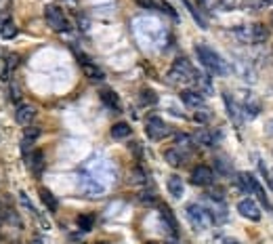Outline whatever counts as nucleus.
I'll return each instance as SVG.
<instances>
[{"label":"nucleus","mask_w":273,"mask_h":244,"mask_svg":"<svg viewBox=\"0 0 273 244\" xmlns=\"http://www.w3.org/2000/svg\"><path fill=\"white\" fill-rule=\"evenodd\" d=\"M196 55H198L200 63H202L210 74H215V76H225V74H227L225 61H223L212 49L204 47V44H198V47H196Z\"/></svg>","instance_id":"nucleus-1"},{"label":"nucleus","mask_w":273,"mask_h":244,"mask_svg":"<svg viewBox=\"0 0 273 244\" xmlns=\"http://www.w3.org/2000/svg\"><path fill=\"white\" fill-rule=\"evenodd\" d=\"M185 217H187V221L191 223V228L198 230V232L208 230V228H212V223H215L212 213L206 211L204 207H200V204H187V209H185Z\"/></svg>","instance_id":"nucleus-2"},{"label":"nucleus","mask_w":273,"mask_h":244,"mask_svg":"<svg viewBox=\"0 0 273 244\" xmlns=\"http://www.w3.org/2000/svg\"><path fill=\"white\" fill-rule=\"evenodd\" d=\"M168 76H170V80H174V82H196L200 74L193 70V65H191L185 57H181V59H177V61L172 63V68H170Z\"/></svg>","instance_id":"nucleus-3"},{"label":"nucleus","mask_w":273,"mask_h":244,"mask_svg":"<svg viewBox=\"0 0 273 244\" xmlns=\"http://www.w3.org/2000/svg\"><path fill=\"white\" fill-rule=\"evenodd\" d=\"M145 133H147L149 139L160 141V139H164V137L170 135V126L160 116H149L147 122H145Z\"/></svg>","instance_id":"nucleus-4"},{"label":"nucleus","mask_w":273,"mask_h":244,"mask_svg":"<svg viewBox=\"0 0 273 244\" xmlns=\"http://www.w3.org/2000/svg\"><path fill=\"white\" fill-rule=\"evenodd\" d=\"M44 17H47V24L51 26V30H55V32H65L67 28H70L63 11L57 5H49L47 9H44Z\"/></svg>","instance_id":"nucleus-5"},{"label":"nucleus","mask_w":273,"mask_h":244,"mask_svg":"<svg viewBox=\"0 0 273 244\" xmlns=\"http://www.w3.org/2000/svg\"><path fill=\"white\" fill-rule=\"evenodd\" d=\"M191 183L200 185V187H210L215 183V171L208 168V166H204V164L196 166L191 171Z\"/></svg>","instance_id":"nucleus-6"},{"label":"nucleus","mask_w":273,"mask_h":244,"mask_svg":"<svg viewBox=\"0 0 273 244\" xmlns=\"http://www.w3.org/2000/svg\"><path fill=\"white\" fill-rule=\"evenodd\" d=\"M238 213L242 217H246L248 221H259L261 219V209L252 198H242V200L238 202Z\"/></svg>","instance_id":"nucleus-7"},{"label":"nucleus","mask_w":273,"mask_h":244,"mask_svg":"<svg viewBox=\"0 0 273 244\" xmlns=\"http://www.w3.org/2000/svg\"><path fill=\"white\" fill-rule=\"evenodd\" d=\"M36 118V107L30 105V103H17V109H15V120L21 124V126H30Z\"/></svg>","instance_id":"nucleus-8"},{"label":"nucleus","mask_w":273,"mask_h":244,"mask_svg":"<svg viewBox=\"0 0 273 244\" xmlns=\"http://www.w3.org/2000/svg\"><path fill=\"white\" fill-rule=\"evenodd\" d=\"M181 99H183V103L191 109H198L204 105V97L200 91H191V88H185V91H181Z\"/></svg>","instance_id":"nucleus-9"},{"label":"nucleus","mask_w":273,"mask_h":244,"mask_svg":"<svg viewBox=\"0 0 273 244\" xmlns=\"http://www.w3.org/2000/svg\"><path fill=\"white\" fill-rule=\"evenodd\" d=\"M80 63H82V70L84 74L90 78V80H103V70L97 68V65L93 61H88L84 55H80Z\"/></svg>","instance_id":"nucleus-10"},{"label":"nucleus","mask_w":273,"mask_h":244,"mask_svg":"<svg viewBox=\"0 0 273 244\" xmlns=\"http://www.w3.org/2000/svg\"><path fill=\"white\" fill-rule=\"evenodd\" d=\"M166 187H168V194H170L172 198H181V196H183V192H185L183 179H181L179 175H170V177H168Z\"/></svg>","instance_id":"nucleus-11"},{"label":"nucleus","mask_w":273,"mask_h":244,"mask_svg":"<svg viewBox=\"0 0 273 244\" xmlns=\"http://www.w3.org/2000/svg\"><path fill=\"white\" fill-rule=\"evenodd\" d=\"M101 101H103L109 109H113V112H120V99H118V95L113 93V91H109V88L101 91Z\"/></svg>","instance_id":"nucleus-12"},{"label":"nucleus","mask_w":273,"mask_h":244,"mask_svg":"<svg viewBox=\"0 0 273 244\" xmlns=\"http://www.w3.org/2000/svg\"><path fill=\"white\" fill-rule=\"evenodd\" d=\"M40 198H42L44 207H47L51 213H55V211H57L59 202H57V198L53 196V192H51V190H47V187H40Z\"/></svg>","instance_id":"nucleus-13"},{"label":"nucleus","mask_w":273,"mask_h":244,"mask_svg":"<svg viewBox=\"0 0 273 244\" xmlns=\"http://www.w3.org/2000/svg\"><path fill=\"white\" fill-rule=\"evenodd\" d=\"M130 124H126V122H116L111 126V137L113 139H126V137H130Z\"/></svg>","instance_id":"nucleus-14"},{"label":"nucleus","mask_w":273,"mask_h":244,"mask_svg":"<svg viewBox=\"0 0 273 244\" xmlns=\"http://www.w3.org/2000/svg\"><path fill=\"white\" fill-rule=\"evenodd\" d=\"M164 160L170 164V166H181L185 162V156L183 154H181L179 149H166L164 152Z\"/></svg>","instance_id":"nucleus-15"},{"label":"nucleus","mask_w":273,"mask_h":244,"mask_svg":"<svg viewBox=\"0 0 273 244\" xmlns=\"http://www.w3.org/2000/svg\"><path fill=\"white\" fill-rule=\"evenodd\" d=\"M250 36H252V42L261 44V42H265L269 38V32H267V28L263 24H255L252 30H250Z\"/></svg>","instance_id":"nucleus-16"},{"label":"nucleus","mask_w":273,"mask_h":244,"mask_svg":"<svg viewBox=\"0 0 273 244\" xmlns=\"http://www.w3.org/2000/svg\"><path fill=\"white\" fill-rule=\"evenodd\" d=\"M28 164L34 173H40V168L44 166V156H42V152H32L30 156H28Z\"/></svg>","instance_id":"nucleus-17"},{"label":"nucleus","mask_w":273,"mask_h":244,"mask_svg":"<svg viewBox=\"0 0 273 244\" xmlns=\"http://www.w3.org/2000/svg\"><path fill=\"white\" fill-rule=\"evenodd\" d=\"M193 141H196V143H202V145H206V147L215 143L212 135H210V133H208L206 128H198V130H196V135H193Z\"/></svg>","instance_id":"nucleus-18"},{"label":"nucleus","mask_w":273,"mask_h":244,"mask_svg":"<svg viewBox=\"0 0 273 244\" xmlns=\"http://www.w3.org/2000/svg\"><path fill=\"white\" fill-rule=\"evenodd\" d=\"M174 141H177V145H179V149H191L193 147V137H189V135H185V133H177L174 135Z\"/></svg>","instance_id":"nucleus-19"},{"label":"nucleus","mask_w":273,"mask_h":244,"mask_svg":"<svg viewBox=\"0 0 273 244\" xmlns=\"http://www.w3.org/2000/svg\"><path fill=\"white\" fill-rule=\"evenodd\" d=\"M160 215H162V219L166 221V226H168V230L177 236V219L172 217V213H170V209L168 207H160Z\"/></svg>","instance_id":"nucleus-20"},{"label":"nucleus","mask_w":273,"mask_h":244,"mask_svg":"<svg viewBox=\"0 0 273 244\" xmlns=\"http://www.w3.org/2000/svg\"><path fill=\"white\" fill-rule=\"evenodd\" d=\"M238 181H240V185L246 190V192H252L255 190V185L259 183L252 175H248V173H242V175H238Z\"/></svg>","instance_id":"nucleus-21"},{"label":"nucleus","mask_w":273,"mask_h":244,"mask_svg":"<svg viewBox=\"0 0 273 244\" xmlns=\"http://www.w3.org/2000/svg\"><path fill=\"white\" fill-rule=\"evenodd\" d=\"M141 103L143 105H155L158 103V95L151 91V88H143V91H141Z\"/></svg>","instance_id":"nucleus-22"},{"label":"nucleus","mask_w":273,"mask_h":244,"mask_svg":"<svg viewBox=\"0 0 273 244\" xmlns=\"http://www.w3.org/2000/svg\"><path fill=\"white\" fill-rule=\"evenodd\" d=\"M93 223H95V221H93V217H90V215H80L78 217V228L82 232H90V230H93Z\"/></svg>","instance_id":"nucleus-23"},{"label":"nucleus","mask_w":273,"mask_h":244,"mask_svg":"<svg viewBox=\"0 0 273 244\" xmlns=\"http://www.w3.org/2000/svg\"><path fill=\"white\" fill-rule=\"evenodd\" d=\"M38 137H40V126H34V124H30V126H24V139L36 141Z\"/></svg>","instance_id":"nucleus-24"},{"label":"nucleus","mask_w":273,"mask_h":244,"mask_svg":"<svg viewBox=\"0 0 273 244\" xmlns=\"http://www.w3.org/2000/svg\"><path fill=\"white\" fill-rule=\"evenodd\" d=\"M183 5H185V7H187V11L191 13V17L198 21V26H200L202 30H206V28H208V26H206V21H204V19H202V15H200V13H198V11H196V9L189 5V0H183Z\"/></svg>","instance_id":"nucleus-25"},{"label":"nucleus","mask_w":273,"mask_h":244,"mask_svg":"<svg viewBox=\"0 0 273 244\" xmlns=\"http://www.w3.org/2000/svg\"><path fill=\"white\" fill-rule=\"evenodd\" d=\"M244 109H246L248 116H257L261 112V105H259V101H246L244 103Z\"/></svg>","instance_id":"nucleus-26"},{"label":"nucleus","mask_w":273,"mask_h":244,"mask_svg":"<svg viewBox=\"0 0 273 244\" xmlns=\"http://www.w3.org/2000/svg\"><path fill=\"white\" fill-rule=\"evenodd\" d=\"M219 5L223 11H236L242 5V0H219Z\"/></svg>","instance_id":"nucleus-27"},{"label":"nucleus","mask_w":273,"mask_h":244,"mask_svg":"<svg viewBox=\"0 0 273 244\" xmlns=\"http://www.w3.org/2000/svg\"><path fill=\"white\" fill-rule=\"evenodd\" d=\"M19 202H21V207H26L30 213H34V215H36V209H34V204H32V200L28 198V194H26V192H19Z\"/></svg>","instance_id":"nucleus-28"},{"label":"nucleus","mask_w":273,"mask_h":244,"mask_svg":"<svg viewBox=\"0 0 273 244\" xmlns=\"http://www.w3.org/2000/svg\"><path fill=\"white\" fill-rule=\"evenodd\" d=\"M0 34H3L5 38H15V36H17V28L9 21V24H5L3 28H0Z\"/></svg>","instance_id":"nucleus-29"},{"label":"nucleus","mask_w":273,"mask_h":244,"mask_svg":"<svg viewBox=\"0 0 273 244\" xmlns=\"http://www.w3.org/2000/svg\"><path fill=\"white\" fill-rule=\"evenodd\" d=\"M225 99V103H227V112H229V116L238 122V109H236V103H233V99H229V95H225L223 97Z\"/></svg>","instance_id":"nucleus-30"},{"label":"nucleus","mask_w":273,"mask_h":244,"mask_svg":"<svg viewBox=\"0 0 273 244\" xmlns=\"http://www.w3.org/2000/svg\"><path fill=\"white\" fill-rule=\"evenodd\" d=\"M215 166H217V171H219L221 175H231V166L227 164L223 158H217V160H215Z\"/></svg>","instance_id":"nucleus-31"},{"label":"nucleus","mask_w":273,"mask_h":244,"mask_svg":"<svg viewBox=\"0 0 273 244\" xmlns=\"http://www.w3.org/2000/svg\"><path fill=\"white\" fill-rule=\"evenodd\" d=\"M158 7H160V9H162V11L166 13V15H170V17H174V19H179L177 11H174V9H172V7L168 5V3H164V0H162V3H158Z\"/></svg>","instance_id":"nucleus-32"},{"label":"nucleus","mask_w":273,"mask_h":244,"mask_svg":"<svg viewBox=\"0 0 273 244\" xmlns=\"http://www.w3.org/2000/svg\"><path fill=\"white\" fill-rule=\"evenodd\" d=\"M136 5H141L147 11H155L158 9V3H153V0H136Z\"/></svg>","instance_id":"nucleus-33"},{"label":"nucleus","mask_w":273,"mask_h":244,"mask_svg":"<svg viewBox=\"0 0 273 244\" xmlns=\"http://www.w3.org/2000/svg\"><path fill=\"white\" fill-rule=\"evenodd\" d=\"M134 181H136V183H145V175H143V171L134 168Z\"/></svg>","instance_id":"nucleus-34"},{"label":"nucleus","mask_w":273,"mask_h":244,"mask_svg":"<svg viewBox=\"0 0 273 244\" xmlns=\"http://www.w3.org/2000/svg\"><path fill=\"white\" fill-rule=\"evenodd\" d=\"M196 3H198V7H202L204 11H208V9L212 7V0H196Z\"/></svg>","instance_id":"nucleus-35"},{"label":"nucleus","mask_w":273,"mask_h":244,"mask_svg":"<svg viewBox=\"0 0 273 244\" xmlns=\"http://www.w3.org/2000/svg\"><path fill=\"white\" fill-rule=\"evenodd\" d=\"M193 118H196L198 122H202V124H204V122H208V114H206V112H196Z\"/></svg>","instance_id":"nucleus-36"},{"label":"nucleus","mask_w":273,"mask_h":244,"mask_svg":"<svg viewBox=\"0 0 273 244\" xmlns=\"http://www.w3.org/2000/svg\"><path fill=\"white\" fill-rule=\"evenodd\" d=\"M11 97H13V101H15V103H21V101H19V99H21V97H19V88H17L15 84L11 86Z\"/></svg>","instance_id":"nucleus-37"},{"label":"nucleus","mask_w":273,"mask_h":244,"mask_svg":"<svg viewBox=\"0 0 273 244\" xmlns=\"http://www.w3.org/2000/svg\"><path fill=\"white\" fill-rule=\"evenodd\" d=\"M267 133H269V135H273V118H271L269 124H267Z\"/></svg>","instance_id":"nucleus-38"},{"label":"nucleus","mask_w":273,"mask_h":244,"mask_svg":"<svg viewBox=\"0 0 273 244\" xmlns=\"http://www.w3.org/2000/svg\"><path fill=\"white\" fill-rule=\"evenodd\" d=\"M223 244H240V242H238V240H225Z\"/></svg>","instance_id":"nucleus-39"},{"label":"nucleus","mask_w":273,"mask_h":244,"mask_svg":"<svg viewBox=\"0 0 273 244\" xmlns=\"http://www.w3.org/2000/svg\"><path fill=\"white\" fill-rule=\"evenodd\" d=\"M30 244H42V240H40V238H34V240L30 242Z\"/></svg>","instance_id":"nucleus-40"},{"label":"nucleus","mask_w":273,"mask_h":244,"mask_svg":"<svg viewBox=\"0 0 273 244\" xmlns=\"http://www.w3.org/2000/svg\"><path fill=\"white\" fill-rule=\"evenodd\" d=\"M99 244H105V242H99Z\"/></svg>","instance_id":"nucleus-41"},{"label":"nucleus","mask_w":273,"mask_h":244,"mask_svg":"<svg viewBox=\"0 0 273 244\" xmlns=\"http://www.w3.org/2000/svg\"><path fill=\"white\" fill-rule=\"evenodd\" d=\"M271 21H273V17H271Z\"/></svg>","instance_id":"nucleus-42"}]
</instances>
